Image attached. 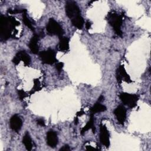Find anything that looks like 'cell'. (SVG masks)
I'll return each mask as SVG.
<instances>
[{"label": "cell", "instance_id": "6da1fadb", "mask_svg": "<svg viewBox=\"0 0 151 151\" xmlns=\"http://www.w3.org/2000/svg\"><path fill=\"white\" fill-rule=\"evenodd\" d=\"M19 23L12 17L1 15L0 17V38L1 41H6L12 35L15 27Z\"/></svg>", "mask_w": 151, "mask_h": 151}, {"label": "cell", "instance_id": "7a4b0ae2", "mask_svg": "<svg viewBox=\"0 0 151 151\" xmlns=\"http://www.w3.org/2000/svg\"><path fill=\"white\" fill-rule=\"evenodd\" d=\"M107 19L109 24L113 27L116 34L120 37L122 36L121 27L122 25V17L116 13H109L107 15Z\"/></svg>", "mask_w": 151, "mask_h": 151}, {"label": "cell", "instance_id": "3957f363", "mask_svg": "<svg viewBox=\"0 0 151 151\" xmlns=\"http://www.w3.org/2000/svg\"><path fill=\"white\" fill-rule=\"evenodd\" d=\"M46 30L48 34L50 35H57L61 37L64 34L61 26L53 18H50L48 20L46 25Z\"/></svg>", "mask_w": 151, "mask_h": 151}, {"label": "cell", "instance_id": "277c9868", "mask_svg": "<svg viewBox=\"0 0 151 151\" xmlns=\"http://www.w3.org/2000/svg\"><path fill=\"white\" fill-rule=\"evenodd\" d=\"M65 14L67 16L72 19L74 18L81 15V11L76 2L74 1H67L65 5Z\"/></svg>", "mask_w": 151, "mask_h": 151}, {"label": "cell", "instance_id": "5b68a950", "mask_svg": "<svg viewBox=\"0 0 151 151\" xmlns=\"http://www.w3.org/2000/svg\"><path fill=\"white\" fill-rule=\"evenodd\" d=\"M119 97L122 103L130 108L134 107L139 99L137 95L127 93H121Z\"/></svg>", "mask_w": 151, "mask_h": 151}, {"label": "cell", "instance_id": "8992f818", "mask_svg": "<svg viewBox=\"0 0 151 151\" xmlns=\"http://www.w3.org/2000/svg\"><path fill=\"white\" fill-rule=\"evenodd\" d=\"M40 57L43 63L47 64H52L56 62L55 52L52 49H48L39 53Z\"/></svg>", "mask_w": 151, "mask_h": 151}, {"label": "cell", "instance_id": "52a82bcc", "mask_svg": "<svg viewBox=\"0 0 151 151\" xmlns=\"http://www.w3.org/2000/svg\"><path fill=\"white\" fill-rule=\"evenodd\" d=\"M20 61H22L25 65H28L31 63V58L25 51H18L12 59V62L15 65L19 64Z\"/></svg>", "mask_w": 151, "mask_h": 151}, {"label": "cell", "instance_id": "ba28073f", "mask_svg": "<svg viewBox=\"0 0 151 151\" xmlns=\"http://www.w3.org/2000/svg\"><path fill=\"white\" fill-rule=\"evenodd\" d=\"M116 75L117 82L119 83H121L123 80L128 83L132 82V80L129 76L127 74L125 68L123 65H120L119 68L117 69Z\"/></svg>", "mask_w": 151, "mask_h": 151}, {"label": "cell", "instance_id": "9c48e42d", "mask_svg": "<svg viewBox=\"0 0 151 151\" xmlns=\"http://www.w3.org/2000/svg\"><path fill=\"white\" fill-rule=\"evenodd\" d=\"M100 140L102 145L108 147L110 145L109 133L106 126L101 124L100 127Z\"/></svg>", "mask_w": 151, "mask_h": 151}, {"label": "cell", "instance_id": "30bf717a", "mask_svg": "<svg viewBox=\"0 0 151 151\" xmlns=\"http://www.w3.org/2000/svg\"><path fill=\"white\" fill-rule=\"evenodd\" d=\"M114 114L119 123L123 124L126 118V110L123 106H119L114 110Z\"/></svg>", "mask_w": 151, "mask_h": 151}, {"label": "cell", "instance_id": "8fae6325", "mask_svg": "<svg viewBox=\"0 0 151 151\" xmlns=\"http://www.w3.org/2000/svg\"><path fill=\"white\" fill-rule=\"evenodd\" d=\"M9 124L12 130L18 132L21 130L22 126V121L18 115H13L10 119Z\"/></svg>", "mask_w": 151, "mask_h": 151}, {"label": "cell", "instance_id": "7c38bea8", "mask_svg": "<svg viewBox=\"0 0 151 151\" xmlns=\"http://www.w3.org/2000/svg\"><path fill=\"white\" fill-rule=\"evenodd\" d=\"M57 134L53 130H50L47 133V143L51 147H55L58 144Z\"/></svg>", "mask_w": 151, "mask_h": 151}, {"label": "cell", "instance_id": "4fadbf2b", "mask_svg": "<svg viewBox=\"0 0 151 151\" xmlns=\"http://www.w3.org/2000/svg\"><path fill=\"white\" fill-rule=\"evenodd\" d=\"M40 38V37L38 34H35L31 38L29 42V48L32 53L34 54H37L38 53L39 48L38 45V41Z\"/></svg>", "mask_w": 151, "mask_h": 151}, {"label": "cell", "instance_id": "5bb4252c", "mask_svg": "<svg viewBox=\"0 0 151 151\" xmlns=\"http://www.w3.org/2000/svg\"><path fill=\"white\" fill-rule=\"evenodd\" d=\"M89 129H91L93 133H95L96 128L94 126V114H90V119L87 123L86 125L83 127V129L81 130V134H84V133L88 130Z\"/></svg>", "mask_w": 151, "mask_h": 151}, {"label": "cell", "instance_id": "9a60e30c", "mask_svg": "<svg viewBox=\"0 0 151 151\" xmlns=\"http://www.w3.org/2000/svg\"><path fill=\"white\" fill-rule=\"evenodd\" d=\"M58 50L63 52H66L69 49V40L67 37H60V41L58 45Z\"/></svg>", "mask_w": 151, "mask_h": 151}, {"label": "cell", "instance_id": "2e32d148", "mask_svg": "<svg viewBox=\"0 0 151 151\" xmlns=\"http://www.w3.org/2000/svg\"><path fill=\"white\" fill-rule=\"evenodd\" d=\"M107 109L106 107L104 105L101 104L100 102L96 103L93 107H91L90 109V114H95L97 113H100L106 111Z\"/></svg>", "mask_w": 151, "mask_h": 151}, {"label": "cell", "instance_id": "e0dca14e", "mask_svg": "<svg viewBox=\"0 0 151 151\" xmlns=\"http://www.w3.org/2000/svg\"><path fill=\"white\" fill-rule=\"evenodd\" d=\"M72 24L76 28H77L79 29H81L83 27L84 24V21L83 18L81 16H77L73 19H71Z\"/></svg>", "mask_w": 151, "mask_h": 151}, {"label": "cell", "instance_id": "ac0fdd59", "mask_svg": "<svg viewBox=\"0 0 151 151\" xmlns=\"http://www.w3.org/2000/svg\"><path fill=\"white\" fill-rule=\"evenodd\" d=\"M22 143L25 145V147L27 150H31L32 148V140L28 132H26L22 138Z\"/></svg>", "mask_w": 151, "mask_h": 151}, {"label": "cell", "instance_id": "d6986e66", "mask_svg": "<svg viewBox=\"0 0 151 151\" xmlns=\"http://www.w3.org/2000/svg\"><path fill=\"white\" fill-rule=\"evenodd\" d=\"M22 21L24 22V24L28 28H29L31 31H34L35 29L34 28V27L32 26V24L31 22V21L29 20V19L28 18L27 15V13H26V10L25 9L24 11L22 13Z\"/></svg>", "mask_w": 151, "mask_h": 151}, {"label": "cell", "instance_id": "ffe728a7", "mask_svg": "<svg viewBox=\"0 0 151 151\" xmlns=\"http://www.w3.org/2000/svg\"><path fill=\"white\" fill-rule=\"evenodd\" d=\"M64 67V63L62 62H58L55 64V68L58 73H60Z\"/></svg>", "mask_w": 151, "mask_h": 151}, {"label": "cell", "instance_id": "44dd1931", "mask_svg": "<svg viewBox=\"0 0 151 151\" xmlns=\"http://www.w3.org/2000/svg\"><path fill=\"white\" fill-rule=\"evenodd\" d=\"M18 97H19V99L21 100H23L25 97V96H26V94H25V91L24 90H18Z\"/></svg>", "mask_w": 151, "mask_h": 151}, {"label": "cell", "instance_id": "7402d4cb", "mask_svg": "<svg viewBox=\"0 0 151 151\" xmlns=\"http://www.w3.org/2000/svg\"><path fill=\"white\" fill-rule=\"evenodd\" d=\"M37 123L38 125L41 126H42V127H44L45 126V121L44 119H39L37 120Z\"/></svg>", "mask_w": 151, "mask_h": 151}, {"label": "cell", "instance_id": "603a6c76", "mask_svg": "<svg viewBox=\"0 0 151 151\" xmlns=\"http://www.w3.org/2000/svg\"><path fill=\"white\" fill-rule=\"evenodd\" d=\"M71 150V149L70 148L69 146L67 145L63 146L60 149V151H68V150Z\"/></svg>", "mask_w": 151, "mask_h": 151}, {"label": "cell", "instance_id": "cb8c5ba5", "mask_svg": "<svg viewBox=\"0 0 151 151\" xmlns=\"http://www.w3.org/2000/svg\"><path fill=\"white\" fill-rule=\"evenodd\" d=\"M91 23L90 21H87L86 22V28L87 29H89L90 28H91Z\"/></svg>", "mask_w": 151, "mask_h": 151}, {"label": "cell", "instance_id": "d4e9b609", "mask_svg": "<svg viewBox=\"0 0 151 151\" xmlns=\"http://www.w3.org/2000/svg\"><path fill=\"white\" fill-rule=\"evenodd\" d=\"M84 112L83 111H78V112L77 113V116H81L83 114H84Z\"/></svg>", "mask_w": 151, "mask_h": 151}, {"label": "cell", "instance_id": "484cf974", "mask_svg": "<svg viewBox=\"0 0 151 151\" xmlns=\"http://www.w3.org/2000/svg\"><path fill=\"white\" fill-rule=\"evenodd\" d=\"M104 100V97L101 95V96H100L99 97V99H98V102H101V101H102L103 100Z\"/></svg>", "mask_w": 151, "mask_h": 151}, {"label": "cell", "instance_id": "4316f807", "mask_svg": "<svg viewBox=\"0 0 151 151\" xmlns=\"http://www.w3.org/2000/svg\"><path fill=\"white\" fill-rule=\"evenodd\" d=\"M77 123H78V118L76 117V119H75V124H77Z\"/></svg>", "mask_w": 151, "mask_h": 151}]
</instances>
